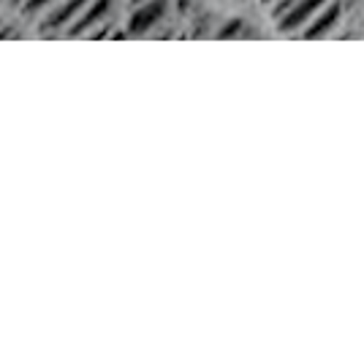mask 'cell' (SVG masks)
<instances>
[{
  "instance_id": "cell-1",
  "label": "cell",
  "mask_w": 364,
  "mask_h": 361,
  "mask_svg": "<svg viewBox=\"0 0 364 361\" xmlns=\"http://www.w3.org/2000/svg\"><path fill=\"white\" fill-rule=\"evenodd\" d=\"M326 3H329V0H296V3L289 6L280 16H274V25H277V31H283V33L302 31L304 25L318 14Z\"/></svg>"
},
{
  "instance_id": "cell-2",
  "label": "cell",
  "mask_w": 364,
  "mask_h": 361,
  "mask_svg": "<svg viewBox=\"0 0 364 361\" xmlns=\"http://www.w3.org/2000/svg\"><path fill=\"white\" fill-rule=\"evenodd\" d=\"M109 11H112V0H90L79 14L76 19L65 28L68 36H79V33H90L95 25H104L109 19Z\"/></svg>"
},
{
  "instance_id": "cell-3",
  "label": "cell",
  "mask_w": 364,
  "mask_h": 361,
  "mask_svg": "<svg viewBox=\"0 0 364 361\" xmlns=\"http://www.w3.org/2000/svg\"><path fill=\"white\" fill-rule=\"evenodd\" d=\"M87 3H90V0H60V3L49 11V16L41 19V31H49V33L65 31Z\"/></svg>"
},
{
  "instance_id": "cell-4",
  "label": "cell",
  "mask_w": 364,
  "mask_h": 361,
  "mask_svg": "<svg viewBox=\"0 0 364 361\" xmlns=\"http://www.w3.org/2000/svg\"><path fill=\"white\" fill-rule=\"evenodd\" d=\"M340 14H343L340 3H326L318 14L313 16V19H310V22L302 28L304 38H321V36H326V33L332 31L334 25L340 22Z\"/></svg>"
},
{
  "instance_id": "cell-5",
  "label": "cell",
  "mask_w": 364,
  "mask_h": 361,
  "mask_svg": "<svg viewBox=\"0 0 364 361\" xmlns=\"http://www.w3.org/2000/svg\"><path fill=\"white\" fill-rule=\"evenodd\" d=\"M166 11V0H150V3H144L141 9H136L131 19H128V31L131 33H147L164 16Z\"/></svg>"
},
{
  "instance_id": "cell-6",
  "label": "cell",
  "mask_w": 364,
  "mask_h": 361,
  "mask_svg": "<svg viewBox=\"0 0 364 361\" xmlns=\"http://www.w3.org/2000/svg\"><path fill=\"white\" fill-rule=\"evenodd\" d=\"M49 3H52V0H25L22 9H25V11H41V9L49 6Z\"/></svg>"
}]
</instances>
